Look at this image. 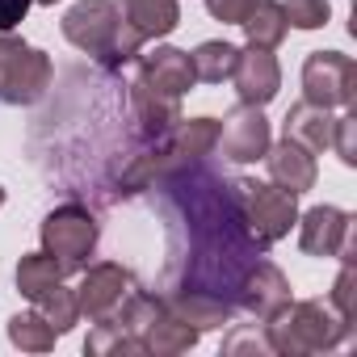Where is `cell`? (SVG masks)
<instances>
[{"instance_id":"1","label":"cell","mask_w":357,"mask_h":357,"mask_svg":"<svg viewBox=\"0 0 357 357\" xmlns=\"http://www.w3.org/2000/svg\"><path fill=\"white\" fill-rule=\"evenodd\" d=\"M160 198L164 231H168V265L164 294H215L236 307V290L257 257L269 248L248 231L236 176H223L211 155L185 164L151 185Z\"/></svg>"},{"instance_id":"2","label":"cell","mask_w":357,"mask_h":357,"mask_svg":"<svg viewBox=\"0 0 357 357\" xmlns=\"http://www.w3.org/2000/svg\"><path fill=\"white\" fill-rule=\"evenodd\" d=\"M59 30H63V38H68L76 51H84L105 76L122 72V68L135 63L139 51H143V43L122 26V13H118L114 0H76V5L63 13Z\"/></svg>"},{"instance_id":"3","label":"cell","mask_w":357,"mask_h":357,"mask_svg":"<svg viewBox=\"0 0 357 357\" xmlns=\"http://www.w3.org/2000/svg\"><path fill=\"white\" fill-rule=\"evenodd\" d=\"M265 344L269 353L282 357H307V353H328L353 336V324L324 298H290L282 311L265 319Z\"/></svg>"},{"instance_id":"4","label":"cell","mask_w":357,"mask_h":357,"mask_svg":"<svg viewBox=\"0 0 357 357\" xmlns=\"http://www.w3.org/2000/svg\"><path fill=\"white\" fill-rule=\"evenodd\" d=\"M55 84L47 51L30 47L13 30H0V105H38Z\"/></svg>"},{"instance_id":"5","label":"cell","mask_w":357,"mask_h":357,"mask_svg":"<svg viewBox=\"0 0 357 357\" xmlns=\"http://www.w3.org/2000/svg\"><path fill=\"white\" fill-rule=\"evenodd\" d=\"M38 236H43V252L59 265L63 278H72V273H80V269L93 261L97 240H101V223L93 219L89 206L63 202V206H55V211L43 219V231H38Z\"/></svg>"},{"instance_id":"6","label":"cell","mask_w":357,"mask_h":357,"mask_svg":"<svg viewBox=\"0 0 357 357\" xmlns=\"http://www.w3.org/2000/svg\"><path fill=\"white\" fill-rule=\"evenodd\" d=\"M236 198H240V211H244L248 231L265 248L278 244L282 236H290V227L298 223V198L286 194L273 181L265 185V181H252V176H236Z\"/></svg>"},{"instance_id":"7","label":"cell","mask_w":357,"mask_h":357,"mask_svg":"<svg viewBox=\"0 0 357 357\" xmlns=\"http://www.w3.org/2000/svg\"><path fill=\"white\" fill-rule=\"evenodd\" d=\"M303 101L319 109L357 105V63L340 51H311L303 63Z\"/></svg>"},{"instance_id":"8","label":"cell","mask_w":357,"mask_h":357,"mask_svg":"<svg viewBox=\"0 0 357 357\" xmlns=\"http://www.w3.org/2000/svg\"><path fill=\"white\" fill-rule=\"evenodd\" d=\"M135 290V273L118 261H97L80 269V286H76V311L80 319H105L109 311L122 307V298Z\"/></svg>"},{"instance_id":"9","label":"cell","mask_w":357,"mask_h":357,"mask_svg":"<svg viewBox=\"0 0 357 357\" xmlns=\"http://www.w3.org/2000/svg\"><path fill=\"white\" fill-rule=\"evenodd\" d=\"M269 143H273L269 118H265L257 105H236V109L219 122V143H215V147H219L223 160H231V164H257V160H265Z\"/></svg>"},{"instance_id":"10","label":"cell","mask_w":357,"mask_h":357,"mask_svg":"<svg viewBox=\"0 0 357 357\" xmlns=\"http://www.w3.org/2000/svg\"><path fill=\"white\" fill-rule=\"evenodd\" d=\"M349 231L353 215L340 206H311L307 215H298V248L307 257H353Z\"/></svg>"},{"instance_id":"11","label":"cell","mask_w":357,"mask_h":357,"mask_svg":"<svg viewBox=\"0 0 357 357\" xmlns=\"http://www.w3.org/2000/svg\"><path fill=\"white\" fill-rule=\"evenodd\" d=\"M286 303H290V282H286V273H282L269 257H257L252 269L244 273L240 290H236V311L257 315V319L265 324V319H269L273 311H282Z\"/></svg>"},{"instance_id":"12","label":"cell","mask_w":357,"mask_h":357,"mask_svg":"<svg viewBox=\"0 0 357 357\" xmlns=\"http://www.w3.org/2000/svg\"><path fill=\"white\" fill-rule=\"evenodd\" d=\"M231 84H236L240 105H257V109H265V105L278 97V89H282V68H278L273 51L244 47V51H240V59H236Z\"/></svg>"},{"instance_id":"13","label":"cell","mask_w":357,"mask_h":357,"mask_svg":"<svg viewBox=\"0 0 357 357\" xmlns=\"http://www.w3.org/2000/svg\"><path fill=\"white\" fill-rule=\"evenodd\" d=\"M135 63H139V80L151 84V89H160V93H168V97H185V93L198 84L194 59H190V51H181V47L139 51Z\"/></svg>"},{"instance_id":"14","label":"cell","mask_w":357,"mask_h":357,"mask_svg":"<svg viewBox=\"0 0 357 357\" xmlns=\"http://www.w3.org/2000/svg\"><path fill=\"white\" fill-rule=\"evenodd\" d=\"M265 168H269V181L282 185V190L294 194V198L307 194V190H315V181H319L315 151L298 147V143L286 139V135H282V143H269V151H265Z\"/></svg>"},{"instance_id":"15","label":"cell","mask_w":357,"mask_h":357,"mask_svg":"<svg viewBox=\"0 0 357 357\" xmlns=\"http://www.w3.org/2000/svg\"><path fill=\"white\" fill-rule=\"evenodd\" d=\"M122 26L147 47L151 38H168L176 26H181V5L176 0H114Z\"/></svg>"},{"instance_id":"16","label":"cell","mask_w":357,"mask_h":357,"mask_svg":"<svg viewBox=\"0 0 357 357\" xmlns=\"http://www.w3.org/2000/svg\"><path fill=\"white\" fill-rule=\"evenodd\" d=\"M332 126H336L332 109H319L311 101H298V105H290V114L282 122V135L294 139L307 151H324V147H332Z\"/></svg>"},{"instance_id":"17","label":"cell","mask_w":357,"mask_h":357,"mask_svg":"<svg viewBox=\"0 0 357 357\" xmlns=\"http://www.w3.org/2000/svg\"><path fill=\"white\" fill-rule=\"evenodd\" d=\"M240 30H244L248 47H261V51L282 47V38H286V30H290V22H286V13H282V0H252V9L244 13Z\"/></svg>"},{"instance_id":"18","label":"cell","mask_w":357,"mask_h":357,"mask_svg":"<svg viewBox=\"0 0 357 357\" xmlns=\"http://www.w3.org/2000/svg\"><path fill=\"white\" fill-rule=\"evenodd\" d=\"M55 340H59V332L47 324L43 311H17L9 319V344L22 353H51Z\"/></svg>"},{"instance_id":"19","label":"cell","mask_w":357,"mask_h":357,"mask_svg":"<svg viewBox=\"0 0 357 357\" xmlns=\"http://www.w3.org/2000/svg\"><path fill=\"white\" fill-rule=\"evenodd\" d=\"M190 59H194V76H198L202 84H223V80H231V72H236L240 47H231V43H223V38H211V43H202Z\"/></svg>"},{"instance_id":"20","label":"cell","mask_w":357,"mask_h":357,"mask_svg":"<svg viewBox=\"0 0 357 357\" xmlns=\"http://www.w3.org/2000/svg\"><path fill=\"white\" fill-rule=\"evenodd\" d=\"M55 282H63V273H59V265L47 257V252H26L22 261H17V290H22V298H38V294H47Z\"/></svg>"},{"instance_id":"21","label":"cell","mask_w":357,"mask_h":357,"mask_svg":"<svg viewBox=\"0 0 357 357\" xmlns=\"http://www.w3.org/2000/svg\"><path fill=\"white\" fill-rule=\"evenodd\" d=\"M34 307L47 315V324L63 336V332H72L76 328V319H80V311H76V290H68L63 282H55L47 294H38L34 298Z\"/></svg>"},{"instance_id":"22","label":"cell","mask_w":357,"mask_h":357,"mask_svg":"<svg viewBox=\"0 0 357 357\" xmlns=\"http://www.w3.org/2000/svg\"><path fill=\"white\" fill-rule=\"evenodd\" d=\"M344 265H340V273H336V282H332V307L357 328V269H353V257H340Z\"/></svg>"},{"instance_id":"23","label":"cell","mask_w":357,"mask_h":357,"mask_svg":"<svg viewBox=\"0 0 357 357\" xmlns=\"http://www.w3.org/2000/svg\"><path fill=\"white\" fill-rule=\"evenodd\" d=\"M282 13L294 30H319V26H328L332 5L328 0H282Z\"/></svg>"},{"instance_id":"24","label":"cell","mask_w":357,"mask_h":357,"mask_svg":"<svg viewBox=\"0 0 357 357\" xmlns=\"http://www.w3.org/2000/svg\"><path fill=\"white\" fill-rule=\"evenodd\" d=\"M332 147H336V155H340V164H357V105L344 114V118H336V126H332Z\"/></svg>"},{"instance_id":"25","label":"cell","mask_w":357,"mask_h":357,"mask_svg":"<svg viewBox=\"0 0 357 357\" xmlns=\"http://www.w3.org/2000/svg\"><path fill=\"white\" fill-rule=\"evenodd\" d=\"M248 9H252V0H206V13L223 26H240Z\"/></svg>"},{"instance_id":"26","label":"cell","mask_w":357,"mask_h":357,"mask_svg":"<svg viewBox=\"0 0 357 357\" xmlns=\"http://www.w3.org/2000/svg\"><path fill=\"white\" fill-rule=\"evenodd\" d=\"M244 349H252V353H269L265 332H257V328H240V332H231V336L223 340V353H244Z\"/></svg>"},{"instance_id":"27","label":"cell","mask_w":357,"mask_h":357,"mask_svg":"<svg viewBox=\"0 0 357 357\" xmlns=\"http://www.w3.org/2000/svg\"><path fill=\"white\" fill-rule=\"evenodd\" d=\"M34 0H0V30H17Z\"/></svg>"},{"instance_id":"28","label":"cell","mask_w":357,"mask_h":357,"mask_svg":"<svg viewBox=\"0 0 357 357\" xmlns=\"http://www.w3.org/2000/svg\"><path fill=\"white\" fill-rule=\"evenodd\" d=\"M0 206H5V185H0Z\"/></svg>"},{"instance_id":"29","label":"cell","mask_w":357,"mask_h":357,"mask_svg":"<svg viewBox=\"0 0 357 357\" xmlns=\"http://www.w3.org/2000/svg\"><path fill=\"white\" fill-rule=\"evenodd\" d=\"M34 5H55V0H34Z\"/></svg>"}]
</instances>
